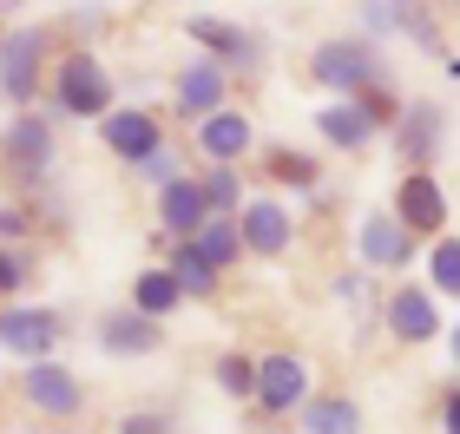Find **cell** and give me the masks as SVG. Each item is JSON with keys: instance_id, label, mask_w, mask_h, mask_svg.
I'll use <instances>...</instances> for the list:
<instances>
[{"instance_id": "1", "label": "cell", "mask_w": 460, "mask_h": 434, "mask_svg": "<svg viewBox=\"0 0 460 434\" xmlns=\"http://www.w3.org/2000/svg\"><path fill=\"white\" fill-rule=\"evenodd\" d=\"M53 93H59V106H66L73 119H99V112H106V99H112V79H106V66H99L93 53H66Z\"/></svg>"}, {"instance_id": "2", "label": "cell", "mask_w": 460, "mask_h": 434, "mask_svg": "<svg viewBox=\"0 0 460 434\" xmlns=\"http://www.w3.org/2000/svg\"><path fill=\"white\" fill-rule=\"evenodd\" d=\"M362 20H368V33H414L421 47H434L447 59V47H441V33H434V20H428V7L421 0H362Z\"/></svg>"}, {"instance_id": "3", "label": "cell", "mask_w": 460, "mask_h": 434, "mask_svg": "<svg viewBox=\"0 0 460 434\" xmlns=\"http://www.w3.org/2000/svg\"><path fill=\"white\" fill-rule=\"evenodd\" d=\"M40 53H47V40H40L33 27L13 33V40H0V93H7V99H33V86H40Z\"/></svg>"}, {"instance_id": "4", "label": "cell", "mask_w": 460, "mask_h": 434, "mask_svg": "<svg viewBox=\"0 0 460 434\" xmlns=\"http://www.w3.org/2000/svg\"><path fill=\"white\" fill-rule=\"evenodd\" d=\"M316 79L336 86V93H355V86L375 79V53L362 47V40H329V47L316 53Z\"/></svg>"}, {"instance_id": "5", "label": "cell", "mask_w": 460, "mask_h": 434, "mask_svg": "<svg viewBox=\"0 0 460 434\" xmlns=\"http://www.w3.org/2000/svg\"><path fill=\"white\" fill-rule=\"evenodd\" d=\"M250 395H257L270 415H289V408L303 402V362H296V356H263V362H257V382H250Z\"/></svg>"}, {"instance_id": "6", "label": "cell", "mask_w": 460, "mask_h": 434, "mask_svg": "<svg viewBox=\"0 0 460 434\" xmlns=\"http://www.w3.org/2000/svg\"><path fill=\"white\" fill-rule=\"evenodd\" d=\"M53 336H59V323L47 316V309H7L0 316V349H13V356H53Z\"/></svg>"}, {"instance_id": "7", "label": "cell", "mask_w": 460, "mask_h": 434, "mask_svg": "<svg viewBox=\"0 0 460 434\" xmlns=\"http://www.w3.org/2000/svg\"><path fill=\"white\" fill-rule=\"evenodd\" d=\"M99 349H106V356H152V349H158V316L119 309V316L99 323Z\"/></svg>"}, {"instance_id": "8", "label": "cell", "mask_w": 460, "mask_h": 434, "mask_svg": "<svg viewBox=\"0 0 460 434\" xmlns=\"http://www.w3.org/2000/svg\"><path fill=\"white\" fill-rule=\"evenodd\" d=\"M394 204H402L408 231H441V224H447V198H441V184H434L421 164L408 172V184H402V198H394Z\"/></svg>"}, {"instance_id": "9", "label": "cell", "mask_w": 460, "mask_h": 434, "mask_svg": "<svg viewBox=\"0 0 460 434\" xmlns=\"http://www.w3.org/2000/svg\"><path fill=\"white\" fill-rule=\"evenodd\" d=\"M191 40H198V47H211L217 59H230V66H257V59H263V40L257 33H243V27H230V20H191Z\"/></svg>"}, {"instance_id": "10", "label": "cell", "mask_w": 460, "mask_h": 434, "mask_svg": "<svg viewBox=\"0 0 460 434\" xmlns=\"http://www.w3.org/2000/svg\"><path fill=\"white\" fill-rule=\"evenodd\" d=\"M441 132H447L441 106H414V112H402V119H394V138H402V158H408V164L441 158Z\"/></svg>"}, {"instance_id": "11", "label": "cell", "mask_w": 460, "mask_h": 434, "mask_svg": "<svg viewBox=\"0 0 460 434\" xmlns=\"http://www.w3.org/2000/svg\"><path fill=\"white\" fill-rule=\"evenodd\" d=\"M27 395H33V408H47V415H79V382H73L59 362H47V356H33Z\"/></svg>"}, {"instance_id": "12", "label": "cell", "mask_w": 460, "mask_h": 434, "mask_svg": "<svg viewBox=\"0 0 460 434\" xmlns=\"http://www.w3.org/2000/svg\"><path fill=\"white\" fill-rule=\"evenodd\" d=\"M237 237H243V251H257V257H283L289 251V217H283V204H250L243 224H237Z\"/></svg>"}, {"instance_id": "13", "label": "cell", "mask_w": 460, "mask_h": 434, "mask_svg": "<svg viewBox=\"0 0 460 434\" xmlns=\"http://www.w3.org/2000/svg\"><path fill=\"white\" fill-rule=\"evenodd\" d=\"M362 257L382 263V270H394V263L414 257V231L402 217H362Z\"/></svg>"}, {"instance_id": "14", "label": "cell", "mask_w": 460, "mask_h": 434, "mask_svg": "<svg viewBox=\"0 0 460 434\" xmlns=\"http://www.w3.org/2000/svg\"><path fill=\"white\" fill-rule=\"evenodd\" d=\"M7 158L20 164V172H47V164H53V126L40 112L13 119V126H7Z\"/></svg>"}, {"instance_id": "15", "label": "cell", "mask_w": 460, "mask_h": 434, "mask_svg": "<svg viewBox=\"0 0 460 434\" xmlns=\"http://www.w3.org/2000/svg\"><path fill=\"white\" fill-rule=\"evenodd\" d=\"M217 106H224V66H217V59L184 66V73H178V112L204 119V112H217Z\"/></svg>"}, {"instance_id": "16", "label": "cell", "mask_w": 460, "mask_h": 434, "mask_svg": "<svg viewBox=\"0 0 460 434\" xmlns=\"http://www.w3.org/2000/svg\"><path fill=\"white\" fill-rule=\"evenodd\" d=\"M388 329L402 342H428V336H441V309H434V297H421V289H402V297L388 303Z\"/></svg>"}, {"instance_id": "17", "label": "cell", "mask_w": 460, "mask_h": 434, "mask_svg": "<svg viewBox=\"0 0 460 434\" xmlns=\"http://www.w3.org/2000/svg\"><path fill=\"white\" fill-rule=\"evenodd\" d=\"M158 217L172 224V231L191 237L198 224L211 217V204H204V184H191V178H164V191H158Z\"/></svg>"}, {"instance_id": "18", "label": "cell", "mask_w": 460, "mask_h": 434, "mask_svg": "<svg viewBox=\"0 0 460 434\" xmlns=\"http://www.w3.org/2000/svg\"><path fill=\"white\" fill-rule=\"evenodd\" d=\"M106 145H112L119 158L138 164L145 152H158V145H164V132H158L152 112H112V119H106Z\"/></svg>"}, {"instance_id": "19", "label": "cell", "mask_w": 460, "mask_h": 434, "mask_svg": "<svg viewBox=\"0 0 460 434\" xmlns=\"http://www.w3.org/2000/svg\"><path fill=\"white\" fill-rule=\"evenodd\" d=\"M198 152H211L217 164H237L250 152V126L237 112H204V132H198Z\"/></svg>"}, {"instance_id": "20", "label": "cell", "mask_w": 460, "mask_h": 434, "mask_svg": "<svg viewBox=\"0 0 460 434\" xmlns=\"http://www.w3.org/2000/svg\"><path fill=\"white\" fill-rule=\"evenodd\" d=\"M316 132H323L329 145H342V152H362V145L375 138V119L349 99V106H323V112H316Z\"/></svg>"}, {"instance_id": "21", "label": "cell", "mask_w": 460, "mask_h": 434, "mask_svg": "<svg viewBox=\"0 0 460 434\" xmlns=\"http://www.w3.org/2000/svg\"><path fill=\"white\" fill-rule=\"evenodd\" d=\"M172 283L184 289V297H211V283H217V263L198 251V244H178L172 251Z\"/></svg>"}, {"instance_id": "22", "label": "cell", "mask_w": 460, "mask_h": 434, "mask_svg": "<svg viewBox=\"0 0 460 434\" xmlns=\"http://www.w3.org/2000/svg\"><path fill=\"white\" fill-rule=\"evenodd\" d=\"M191 237H198V251H204V257H211V263H217V270H224V263H237V251H243V237H237V224H224L217 211H211V217H204V224H198V231H191Z\"/></svg>"}, {"instance_id": "23", "label": "cell", "mask_w": 460, "mask_h": 434, "mask_svg": "<svg viewBox=\"0 0 460 434\" xmlns=\"http://www.w3.org/2000/svg\"><path fill=\"white\" fill-rule=\"evenodd\" d=\"M303 428H309V434H355V428H362V415H355V402L329 395V402H309Z\"/></svg>"}, {"instance_id": "24", "label": "cell", "mask_w": 460, "mask_h": 434, "mask_svg": "<svg viewBox=\"0 0 460 434\" xmlns=\"http://www.w3.org/2000/svg\"><path fill=\"white\" fill-rule=\"evenodd\" d=\"M178 297H184V289L172 283V270H145V277L132 283V303L145 309V316H164V309H178Z\"/></svg>"}, {"instance_id": "25", "label": "cell", "mask_w": 460, "mask_h": 434, "mask_svg": "<svg viewBox=\"0 0 460 434\" xmlns=\"http://www.w3.org/2000/svg\"><path fill=\"white\" fill-rule=\"evenodd\" d=\"M243 198V184H237V172H230V164H217L211 178H204V204H211V211H230V204Z\"/></svg>"}, {"instance_id": "26", "label": "cell", "mask_w": 460, "mask_h": 434, "mask_svg": "<svg viewBox=\"0 0 460 434\" xmlns=\"http://www.w3.org/2000/svg\"><path fill=\"white\" fill-rule=\"evenodd\" d=\"M250 382H257V362L250 356H224L217 362V388L224 395H250Z\"/></svg>"}, {"instance_id": "27", "label": "cell", "mask_w": 460, "mask_h": 434, "mask_svg": "<svg viewBox=\"0 0 460 434\" xmlns=\"http://www.w3.org/2000/svg\"><path fill=\"white\" fill-rule=\"evenodd\" d=\"M270 172H277L283 184H303V191L316 184V164H309V158H296V152H270Z\"/></svg>"}, {"instance_id": "28", "label": "cell", "mask_w": 460, "mask_h": 434, "mask_svg": "<svg viewBox=\"0 0 460 434\" xmlns=\"http://www.w3.org/2000/svg\"><path fill=\"white\" fill-rule=\"evenodd\" d=\"M434 289H441V297H454V289H460V251H454V244L434 251Z\"/></svg>"}, {"instance_id": "29", "label": "cell", "mask_w": 460, "mask_h": 434, "mask_svg": "<svg viewBox=\"0 0 460 434\" xmlns=\"http://www.w3.org/2000/svg\"><path fill=\"white\" fill-rule=\"evenodd\" d=\"M119 428H125V434H145V428H164V421H158V415H125Z\"/></svg>"}, {"instance_id": "30", "label": "cell", "mask_w": 460, "mask_h": 434, "mask_svg": "<svg viewBox=\"0 0 460 434\" xmlns=\"http://www.w3.org/2000/svg\"><path fill=\"white\" fill-rule=\"evenodd\" d=\"M0 231H13V217H7V211H0Z\"/></svg>"}, {"instance_id": "31", "label": "cell", "mask_w": 460, "mask_h": 434, "mask_svg": "<svg viewBox=\"0 0 460 434\" xmlns=\"http://www.w3.org/2000/svg\"><path fill=\"white\" fill-rule=\"evenodd\" d=\"M441 7H447V0H441Z\"/></svg>"}]
</instances>
